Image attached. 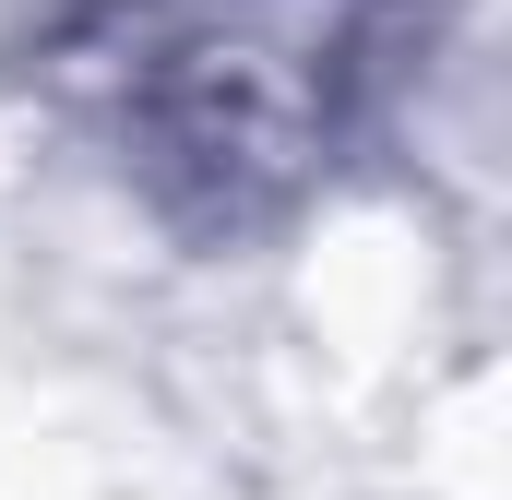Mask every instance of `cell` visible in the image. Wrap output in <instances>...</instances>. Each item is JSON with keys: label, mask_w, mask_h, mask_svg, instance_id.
<instances>
[{"label": "cell", "mask_w": 512, "mask_h": 500, "mask_svg": "<svg viewBox=\"0 0 512 500\" xmlns=\"http://www.w3.org/2000/svg\"><path fill=\"white\" fill-rule=\"evenodd\" d=\"M453 0H72L24 84L191 250L322 203L417 96Z\"/></svg>", "instance_id": "cell-1"}]
</instances>
